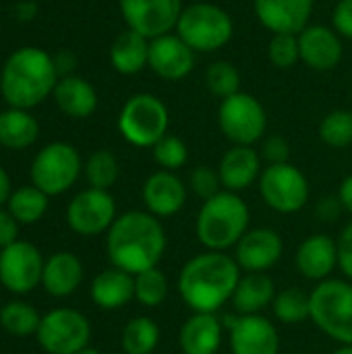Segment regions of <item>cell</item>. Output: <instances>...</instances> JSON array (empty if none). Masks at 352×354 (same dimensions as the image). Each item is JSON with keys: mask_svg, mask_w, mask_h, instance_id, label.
Segmentation results:
<instances>
[{"mask_svg": "<svg viewBox=\"0 0 352 354\" xmlns=\"http://www.w3.org/2000/svg\"><path fill=\"white\" fill-rule=\"evenodd\" d=\"M10 195H12V193H10V178H8L6 170L0 166V205L8 203Z\"/></svg>", "mask_w": 352, "mask_h": 354, "instance_id": "cell-47", "label": "cell"}, {"mask_svg": "<svg viewBox=\"0 0 352 354\" xmlns=\"http://www.w3.org/2000/svg\"><path fill=\"white\" fill-rule=\"evenodd\" d=\"M17 234H19V222L12 218L10 212L0 209V249L17 243Z\"/></svg>", "mask_w": 352, "mask_h": 354, "instance_id": "cell-44", "label": "cell"}, {"mask_svg": "<svg viewBox=\"0 0 352 354\" xmlns=\"http://www.w3.org/2000/svg\"><path fill=\"white\" fill-rule=\"evenodd\" d=\"M272 309H274V315L278 322H282L286 326L301 324L305 319H311V295H307L295 286L284 288L282 292H276Z\"/></svg>", "mask_w": 352, "mask_h": 354, "instance_id": "cell-31", "label": "cell"}, {"mask_svg": "<svg viewBox=\"0 0 352 354\" xmlns=\"http://www.w3.org/2000/svg\"><path fill=\"white\" fill-rule=\"evenodd\" d=\"M110 62L120 75H137L149 64V39L141 33L127 29L110 48Z\"/></svg>", "mask_w": 352, "mask_h": 354, "instance_id": "cell-28", "label": "cell"}, {"mask_svg": "<svg viewBox=\"0 0 352 354\" xmlns=\"http://www.w3.org/2000/svg\"><path fill=\"white\" fill-rule=\"evenodd\" d=\"M336 245H338V268L346 278L352 280V222L344 226Z\"/></svg>", "mask_w": 352, "mask_h": 354, "instance_id": "cell-43", "label": "cell"}, {"mask_svg": "<svg viewBox=\"0 0 352 354\" xmlns=\"http://www.w3.org/2000/svg\"><path fill=\"white\" fill-rule=\"evenodd\" d=\"M338 199L342 203V209H346L349 214H352V174H349L338 189Z\"/></svg>", "mask_w": 352, "mask_h": 354, "instance_id": "cell-46", "label": "cell"}, {"mask_svg": "<svg viewBox=\"0 0 352 354\" xmlns=\"http://www.w3.org/2000/svg\"><path fill=\"white\" fill-rule=\"evenodd\" d=\"M276 299L274 280L263 272H247L241 276L232 295V305L239 315H257Z\"/></svg>", "mask_w": 352, "mask_h": 354, "instance_id": "cell-27", "label": "cell"}, {"mask_svg": "<svg viewBox=\"0 0 352 354\" xmlns=\"http://www.w3.org/2000/svg\"><path fill=\"white\" fill-rule=\"evenodd\" d=\"M124 354H151L160 342V328L149 317H135L122 330Z\"/></svg>", "mask_w": 352, "mask_h": 354, "instance_id": "cell-30", "label": "cell"}, {"mask_svg": "<svg viewBox=\"0 0 352 354\" xmlns=\"http://www.w3.org/2000/svg\"><path fill=\"white\" fill-rule=\"evenodd\" d=\"M232 354H278L280 336L276 326L263 315H239L230 326Z\"/></svg>", "mask_w": 352, "mask_h": 354, "instance_id": "cell-16", "label": "cell"}, {"mask_svg": "<svg viewBox=\"0 0 352 354\" xmlns=\"http://www.w3.org/2000/svg\"><path fill=\"white\" fill-rule=\"evenodd\" d=\"M52 95L58 108L71 118H87L98 108V93L93 85L77 75L60 77Z\"/></svg>", "mask_w": 352, "mask_h": 354, "instance_id": "cell-25", "label": "cell"}, {"mask_svg": "<svg viewBox=\"0 0 352 354\" xmlns=\"http://www.w3.org/2000/svg\"><path fill=\"white\" fill-rule=\"evenodd\" d=\"M284 251L280 234L272 228H253L234 247V259L245 272H268L274 268Z\"/></svg>", "mask_w": 352, "mask_h": 354, "instance_id": "cell-18", "label": "cell"}, {"mask_svg": "<svg viewBox=\"0 0 352 354\" xmlns=\"http://www.w3.org/2000/svg\"><path fill=\"white\" fill-rule=\"evenodd\" d=\"M205 85L212 95L226 100L241 91V73L228 60L212 62L205 71Z\"/></svg>", "mask_w": 352, "mask_h": 354, "instance_id": "cell-36", "label": "cell"}, {"mask_svg": "<svg viewBox=\"0 0 352 354\" xmlns=\"http://www.w3.org/2000/svg\"><path fill=\"white\" fill-rule=\"evenodd\" d=\"M174 33L180 35L191 50L210 54L224 48L232 39L234 21L218 4L195 2L183 8Z\"/></svg>", "mask_w": 352, "mask_h": 354, "instance_id": "cell-5", "label": "cell"}, {"mask_svg": "<svg viewBox=\"0 0 352 354\" xmlns=\"http://www.w3.org/2000/svg\"><path fill=\"white\" fill-rule=\"evenodd\" d=\"M268 166L272 164H286L288 158H290V145L284 137L280 135H270V137H263V143H261V153H259Z\"/></svg>", "mask_w": 352, "mask_h": 354, "instance_id": "cell-41", "label": "cell"}, {"mask_svg": "<svg viewBox=\"0 0 352 354\" xmlns=\"http://www.w3.org/2000/svg\"><path fill=\"white\" fill-rule=\"evenodd\" d=\"M189 187H191V191L199 197V199H203V201H207V199H212V197H216L222 189V180H220V174H218V170H214V168H210V166H197L193 172H191V176H189Z\"/></svg>", "mask_w": 352, "mask_h": 354, "instance_id": "cell-40", "label": "cell"}, {"mask_svg": "<svg viewBox=\"0 0 352 354\" xmlns=\"http://www.w3.org/2000/svg\"><path fill=\"white\" fill-rule=\"evenodd\" d=\"M168 297V278L158 268L145 270L135 276V299L149 309L160 307Z\"/></svg>", "mask_w": 352, "mask_h": 354, "instance_id": "cell-37", "label": "cell"}, {"mask_svg": "<svg viewBox=\"0 0 352 354\" xmlns=\"http://www.w3.org/2000/svg\"><path fill=\"white\" fill-rule=\"evenodd\" d=\"M81 174V158L68 143L46 145L31 164V180L48 197L68 191Z\"/></svg>", "mask_w": 352, "mask_h": 354, "instance_id": "cell-9", "label": "cell"}, {"mask_svg": "<svg viewBox=\"0 0 352 354\" xmlns=\"http://www.w3.org/2000/svg\"><path fill=\"white\" fill-rule=\"evenodd\" d=\"M220 131L232 145H251L266 137L268 114L263 104L245 91L222 100L218 110Z\"/></svg>", "mask_w": 352, "mask_h": 354, "instance_id": "cell-8", "label": "cell"}, {"mask_svg": "<svg viewBox=\"0 0 352 354\" xmlns=\"http://www.w3.org/2000/svg\"><path fill=\"white\" fill-rule=\"evenodd\" d=\"M44 276V259L37 247L25 241H17L0 249V284L15 292H31Z\"/></svg>", "mask_w": 352, "mask_h": 354, "instance_id": "cell-13", "label": "cell"}, {"mask_svg": "<svg viewBox=\"0 0 352 354\" xmlns=\"http://www.w3.org/2000/svg\"><path fill=\"white\" fill-rule=\"evenodd\" d=\"M295 263L307 280L324 282L338 266V245L328 234H311L299 245Z\"/></svg>", "mask_w": 352, "mask_h": 354, "instance_id": "cell-22", "label": "cell"}, {"mask_svg": "<svg viewBox=\"0 0 352 354\" xmlns=\"http://www.w3.org/2000/svg\"><path fill=\"white\" fill-rule=\"evenodd\" d=\"M222 344V324L216 313H193L180 328L183 354H216Z\"/></svg>", "mask_w": 352, "mask_h": 354, "instance_id": "cell-23", "label": "cell"}, {"mask_svg": "<svg viewBox=\"0 0 352 354\" xmlns=\"http://www.w3.org/2000/svg\"><path fill=\"white\" fill-rule=\"evenodd\" d=\"M35 10H37V8H35L33 2H21V4L17 6L15 12H17V19H19V21H31V19L35 17Z\"/></svg>", "mask_w": 352, "mask_h": 354, "instance_id": "cell-48", "label": "cell"}, {"mask_svg": "<svg viewBox=\"0 0 352 354\" xmlns=\"http://www.w3.org/2000/svg\"><path fill=\"white\" fill-rule=\"evenodd\" d=\"M77 354H100V353H98L95 348H89V346H87V348H83V351H79V353H77Z\"/></svg>", "mask_w": 352, "mask_h": 354, "instance_id": "cell-50", "label": "cell"}, {"mask_svg": "<svg viewBox=\"0 0 352 354\" xmlns=\"http://www.w3.org/2000/svg\"><path fill=\"white\" fill-rule=\"evenodd\" d=\"M195 50H191L185 39L176 33H166L149 39V68L166 79L180 81L195 68Z\"/></svg>", "mask_w": 352, "mask_h": 354, "instance_id": "cell-15", "label": "cell"}, {"mask_svg": "<svg viewBox=\"0 0 352 354\" xmlns=\"http://www.w3.org/2000/svg\"><path fill=\"white\" fill-rule=\"evenodd\" d=\"M241 280L234 257L222 251H205L189 259L178 274V295L193 313H216L232 301Z\"/></svg>", "mask_w": 352, "mask_h": 354, "instance_id": "cell-2", "label": "cell"}, {"mask_svg": "<svg viewBox=\"0 0 352 354\" xmlns=\"http://www.w3.org/2000/svg\"><path fill=\"white\" fill-rule=\"evenodd\" d=\"M311 322L332 340L352 346V284L324 280L311 292Z\"/></svg>", "mask_w": 352, "mask_h": 354, "instance_id": "cell-6", "label": "cell"}, {"mask_svg": "<svg viewBox=\"0 0 352 354\" xmlns=\"http://www.w3.org/2000/svg\"><path fill=\"white\" fill-rule=\"evenodd\" d=\"M154 160L160 164L162 170H178L187 164L189 160V149H187V143L176 137V135H164L154 147Z\"/></svg>", "mask_w": 352, "mask_h": 354, "instance_id": "cell-38", "label": "cell"}, {"mask_svg": "<svg viewBox=\"0 0 352 354\" xmlns=\"http://www.w3.org/2000/svg\"><path fill=\"white\" fill-rule=\"evenodd\" d=\"M129 29L147 39L172 33L183 12V0H118Z\"/></svg>", "mask_w": 352, "mask_h": 354, "instance_id": "cell-12", "label": "cell"}, {"mask_svg": "<svg viewBox=\"0 0 352 354\" xmlns=\"http://www.w3.org/2000/svg\"><path fill=\"white\" fill-rule=\"evenodd\" d=\"M91 299L98 307L108 311L124 307L135 299V276L118 268L104 270L91 282Z\"/></svg>", "mask_w": 352, "mask_h": 354, "instance_id": "cell-26", "label": "cell"}, {"mask_svg": "<svg viewBox=\"0 0 352 354\" xmlns=\"http://www.w3.org/2000/svg\"><path fill=\"white\" fill-rule=\"evenodd\" d=\"M83 282V263L77 255L68 251H60L50 255V259L44 263V276L41 284L52 297H68L73 295Z\"/></svg>", "mask_w": 352, "mask_h": 354, "instance_id": "cell-24", "label": "cell"}, {"mask_svg": "<svg viewBox=\"0 0 352 354\" xmlns=\"http://www.w3.org/2000/svg\"><path fill=\"white\" fill-rule=\"evenodd\" d=\"M166 230L149 212H127L108 230L106 251L114 268L133 276L158 268L166 253Z\"/></svg>", "mask_w": 352, "mask_h": 354, "instance_id": "cell-1", "label": "cell"}, {"mask_svg": "<svg viewBox=\"0 0 352 354\" xmlns=\"http://www.w3.org/2000/svg\"><path fill=\"white\" fill-rule=\"evenodd\" d=\"M249 220L251 212L243 197L232 191H220L216 197L203 201L197 214L195 232L207 251L226 253L247 234Z\"/></svg>", "mask_w": 352, "mask_h": 354, "instance_id": "cell-4", "label": "cell"}, {"mask_svg": "<svg viewBox=\"0 0 352 354\" xmlns=\"http://www.w3.org/2000/svg\"><path fill=\"white\" fill-rule=\"evenodd\" d=\"M319 139L334 149L352 145V110H332L319 122Z\"/></svg>", "mask_w": 352, "mask_h": 354, "instance_id": "cell-35", "label": "cell"}, {"mask_svg": "<svg viewBox=\"0 0 352 354\" xmlns=\"http://www.w3.org/2000/svg\"><path fill=\"white\" fill-rule=\"evenodd\" d=\"M141 197L151 216L170 218L185 207L187 187L174 172L160 170V172H154L151 176H147Z\"/></svg>", "mask_w": 352, "mask_h": 354, "instance_id": "cell-20", "label": "cell"}, {"mask_svg": "<svg viewBox=\"0 0 352 354\" xmlns=\"http://www.w3.org/2000/svg\"><path fill=\"white\" fill-rule=\"evenodd\" d=\"M58 83L54 56L41 48L25 46L15 50L0 73V93L10 108L29 110L41 104Z\"/></svg>", "mask_w": 352, "mask_h": 354, "instance_id": "cell-3", "label": "cell"}, {"mask_svg": "<svg viewBox=\"0 0 352 354\" xmlns=\"http://www.w3.org/2000/svg\"><path fill=\"white\" fill-rule=\"evenodd\" d=\"M299 48L301 60L319 73L336 68L344 54L340 35L328 25H307L299 33Z\"/></svg>", "mask_w": 352, "mask_h": 354, "instance_id": "cell-19", "label": "cell"}, {"mask_svg": "<svg viewBox=\"0 0 352 354\" xmlns=\"http://www.w3.org/2000/svg\"><path fill=\"white\" fill-rule=\"evenodd\" d=\"M39 322H41V317L37 315V311L31 305L21 303V301L6 303L0 309V326L12 336L35 334L39 328Z\"/></svg>", "mask_w": 352, "mask_h": 354, "instance_id": "cell-33", "label": "cell"}, {"mask_svg": "<svg viewBox=\"0 0 352 354\" xmlns=\"http://www.w3.org/2000/svg\"><path fill=\"white\" fill-rule=\"evenodd\" d=\"M118 174H120L118 160L108 149H100L91 153L89 160L85 162V178L91 189L108 191L118 180Z\"/></svg>", "mask_w": 352, "mask_h": 354, "instance_id": "cell-34", "label": "cell"}, {"mask_svg": "<svg viewBox=\"0 0 352 354\" xmlns=\"http://www.w3.org/2000/svg\"><path fill=\"white\" fill-rule=\"evenodd\" d=\"M224 191L241 193L261 176V156L251 145H232L218 164Z\"/></svg>", "mask_w": 352, "mask_h": 354, "instance_id": "cell-21", "label": "cell"}, {"mask_svg": "<svg viewBox=\"0 0 352 354\" xmlns=\"http://www.w3.org/2000/svg\"><path fill=\"white\" fill-rule=\"evenodd\" d=\"M39 135L37 120L19 108H8L0 112V145L8 149H25L35 143Z\"/></svg>", "mask_w": 352, "mask_h": 354, "instance_id": "cell-29", "label": "cell"}, {"mask_svg": "<svg viewBox=\"0 0 352 354\" xmlns=\"http://www.w3.org/2000/svg\"><path fill=\"white\" fill-rule=\"evenodd\" d=\"M54 64H56L58 77H68V75H73V68H75L77 60H75V56L71 52H58L54 56Z\"/></svg>", "mask_w": 352, "mask_h": 354, "instance_id": "cell-45", "label": "cell"}, {"mask_svg": "<svg viewBox=\"0 0 352 354\" xmlns=\"http://www.w3.org/2000/svg\"><path fill=\"white\" fill-rule=\"evenodd\" d=\"M35 336L48 354H77L87 348L91 328L83 313L75 309H54L41 317Z\"/></svg>", "mask_w": 352, "mask_h": 354, "instance_id": "cell-11", "label": "cell"}, {"mask_svg": "<svg viewBox=\"0 0 352 354\" xmlns=\"http://www.w3.org/2000/svg\"><path fill=\"white\" fill-rule=\"evenodd\" d=\"M48 209V195L37 187H21L8 199V212L19 224H35Z\"/></svg>", "mask_w": 352, "mask_h": 354, "instance_id": "cell-32", "label": "cell"}, {"mask_svg": "<svg viewBox=\"0 0 352 354\" xmlns=\"http://www.w3.org/2000/svg\"><path fill=\"white\" fill-rule=\"evenodd\" d=\"M315 0H253L259 23L276 33L299 35L313 15Z\"/></svg>", "mask_w": 352, "mask_h": 354, "instance_id": "cell-17", "label": "cell"}, {"mask_svg": "<svg viewBox=\"0 0 352 354\" xmlns=\"http://www.w3.org/2000/svg\"><path fill=\"white\" fill-rule=\"evenodd\" d=\"M334 354H352V346H340Z\"/></svg>", "mask_w": 352, "mask_h": 354, "instance_id": "cell-49", "label": "cell"}, {"mask_svg": "<svg viewBox=\"0 0 352 354\" xmlns=\"http://www.w3.org/2000/svg\"><path fill=\"white\" fill-rule=\"evenodd\" d=\"M332 27L340 37L352 39V0H338L332 12Z\"/></svg>", "mask_w": 352, "mask_h": 354, "instance_id": "cell-42", "label": "cell"}, {"mask_svg": "<svg viewBox=\"0 0 352 354\" xmlns=\"http://www.w3.org/2000/svg\"><path fill=\"white\" fill-rule=\"evenodd\" d=\"M168 106L154 93H135L118 114V131L135 147H154L168 135Z\"/></svg>", "mask_w": 352, "mask_h": 354, "instance_id": "cell-7", "label": "cell"}, {"mask_svg": "<svg viewBox=\"0 0 352 354\" xmlns=\"http://www.w3.org/2000/svg\"><path fill=\"white\" fill-rule=\"evenodd\" d=\"M116 220V203L108 191L85 189L73 197L66 209V222L73 232L83 236H95L106 230Z\"/></svg>", "mask_w": 352, "mask_h": 354, "instance_id": "cell-14", "label": "cell"}, {"mask_svg": "<svg viewBox=\"0 0 352 354\" xmlns=\"http://www.w3.org/2000/svg\"><path fill=\"white\" fill-rule=\"evenodd\" d=\"M259 195L270 209L278 214H297L309 201V180L290 162L272 164L261 170Z\"/></svg>", "mask_w": 352, "mask_h": 354, "instance_id": "cell-10", "label": "cell"}, {"mask_svg": "<svg viewBox=\"0 0 352 354\" xmlns=\"http://www.w3.org/2000/svg\"><path fill=\"white\" fill-rule=\"evenodd\" d=\"M268 56L274 66L278 68H293L301 60V48H299V35L293 33H276L270 39Z\"/></svg>", "mask_w": 352, "mask_h": 354, "instance_id": "cell-39", "label": "cell"}]
</instances>
